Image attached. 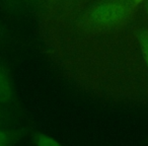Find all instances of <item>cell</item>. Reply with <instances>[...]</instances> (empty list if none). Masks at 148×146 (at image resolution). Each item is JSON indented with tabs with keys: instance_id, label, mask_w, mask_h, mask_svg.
<instances>
[{
	"instance_id": "obj_1",
	"label": "cell",
	"mask_w": 148,
	"mask_h": 146,
	"mask_svg": "<svg viewBox=\"0 0 148 146\" xmlns=\"http://www.w3.org/2000/svg\"><path fill=\"white\" fill-rule=\"evenodd\" d=\"M134 0H99L85 13V23L90 29H110L125 23L136 10Z\"/></svg>"
},
{
	"instance_id": "obj_2",
	"label": "cell",
	"mask_w": 148,
	"mask_h": 146,
	"mask_svg": "<svg viewBox=\"0 0 148 146\" xmlns=\"http://www.w3.org/2000/svg\"><path fill=\"white\" fill-rule=\"evenodd\" d=\"M15 103V91L12 79L3 66L0 65V106L12 108Z\"/></svg>"
},
{
	"instance_id": "obj_3",
	"label": "cell",
	"mask_w": 148,
	"mask_h": 146,
	"mask_svg": "<svg viewBox=\"0 0 148 146\" xmlns=\"http://www.w3.org/2000/svg\"><path fill=\"white\" fill-rule=\"evenodd\" d=\"M29 128L0 127V146H17L29 134Z\"/></svg>"
},
{
	"instance_id": "obj_4",
	"label": "cell",
	"mask_w": 148,
	"mask_h": 146,
	"mask_svg": "<svg viewBox=\"0 0 148 146\" xmlns=\"http://www.w3.org/2000/svg\"><path fill=\"white\" fill-rule=\"evenodd\" d=\"M31 140L35 146H64L52 136L40 131H34L31 135Z\"/></svg>"
},
{
	"instance_id": "obj_5",
	"label": "cell",
	"mask_w": 148,
	"mask_h": 146,
	"mask_svg": "<svg viewBox=\"0 0 148 146\" xmlns=\"http://www.w3.org/2000/svg\"><path fill=\"white\" fill-rule=\"evenodd\" d=\"M137 39L140 46L142 56H143L144 62H145L146 68L148 71V29L143 27L137 32Z\"/></svg>"
},
{
	"instance_id": "obj_6",
	"label": "cell",
	"mask_w": 148,
	"mask_h": 146,
	"mask_svg": "<svg viewBox=\"0 0 148 146\" xmlns=\"http://www.w3.org/2000/svg\"><path fill=\"white\" fill-rule=\"evenodd\" d=\"M0 127H17L16 123L13 121L10 116H7L6 113L1 109L0 106Z\"/></svg>"
},
{
	"instance_id": "obj_7",
	"label": "cell",
	"mask_w": 148,
	"mask_h": 146,
	"mask_svg": "<svg viewBox=\"0 0 148 146\" xmlns=\"http://www.w3.org/2000/svg\"><path fill=\"white\" fill-rule=\"evenodd\" d=\"M145 11H146V14H147V16H148V2L146 3V6H145Z\"/></svg>"
}]
</instances>
